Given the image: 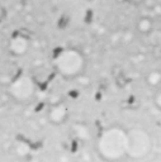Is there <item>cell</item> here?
Masks as SVG:
<instances>
[{
	"instance_id": "obj_1",
	"label": "cell",
	"mask_w": 161,
	"mask_h": 162,
	"mask_svg": "<svg viewBox=\"0 0 161 162\" xmlns=\"http://www.w3.org/2000/svg\"><path fill=\"white\" fill-rule=\"evenodd\" d=\"M95 151L105 162H119L128 158L127 129L112 125L103 129L95 141Z\"/></svg>"
},
{
	"instance_id": "obj_6",
	"label": "cell",
	"mask_w": 161,
	"mask_h": 162,
	"mask_svg": "<svg viewBox=\"0 0 161 162\" xmlns=\"http://www.w3.org/2000/svg\"><path fill=\"white\" fill-rule=\"evenodd\" d=\"M69 118V109L66 104L63 103H56L52 104L47 110V119L51 124L53 125H61Z\"/></svg>"
},
{
	"instance_id": "obj_5",
	"label": "cell",
	"mask_w": 161,
	"mask_h": 162,
	"mask_svg": "<svg viewBox=\"0 0 161 162\" xmlns=\"http://www.w3.org/2000/svg\"><path fill=\"white\" fill-rule=\"evenodd\" d=\"M6 48L13 57H23L31 48V38L24 32H15L8 39Z\"/></svg>"
},
{
	"instance_id": "obj_2",
	"label": "cell",
	"mask_w": 161,
	"mask_h": 162,
	"mask_svg": "<svg viewBox=\"0 0 161 162\" xmlns=\"http://www.w3.org/2000/svg\"><path fill=\"white\" fill-rule=\"evenodd\" d=\"M52 66L63 80L75 81L86 74L89 61L78 47H61L53 53Z\"/></svg>"
},
{
	"instance_id": "obj_8",
	"label": "cell",
	"mask_w": 161,
	"mask_h": 162,
	"mask_svg": "<svg viewBox=\"0 0 161 162\" xmlns=\"http://www.w3.org/2000/svg\"><path fill=\"white\" fill-rule=\"evenodd\" d=\"M153 104L159 110H161V87L157 89L156 93L153 94Z\"/></svg>"
},
{
	"instance_id": "obj_4",
	"label": "cell",
	"mask_w": 161,
	"mask_h": 162,
	"mask_svg": "<svg viewBox=\"0 0 161 162\" xmlns=\"http://www.w3.org/2000/svg\"><path fill=\"white\" fill-rule=\"evenodd\" d=\"M128 158H140L150 148V137L142 129H127Z\"/></svg>"
},
{
	"instance_id": "obj_3",
	"label": "cell",
	"mask_w": 161,
	"mask_h": 162,
	"mask_svg": "<svg viewBox=\"0 0 161 162\" xmlns=\"http://www.w3.org/2000/svg\"><path fill=\"white\" fill-rule=\"evenodd\" d=\"M8 94L17 103H27L33 99L36 94V86L31 76L19 75L8 86Z\"/></svg>"
},
{
	"instance_id": "obj_7",
	"label": "cell",
	"mask_w": 161,
	"mask_h": 162,
	"mask_svg": "<svg viewBox=\"0 0 161 162\" xmlns=\"http://www.w3.org/2000/svg\"><path fill=\"white\" fill-rule=\"evenodd\" d=\"M137 31L142 34H149L152 31V22L150 18L142 17L137 20Z\"/></svg>"
}]
</instances>
